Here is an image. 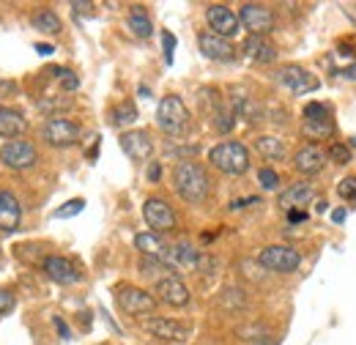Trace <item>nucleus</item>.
I'll return each mask as SVG.
<instances>
[{
    "instance_id": "44",
    "label": "nucleus",
    "mask_w": 356,
    "mask_h": 345,
    "mask_svg": "<svg viewBox=\"0 0 356 345\" xmlns=\"http://www.w3.org/2000/svg\"><path fill=\"white\" fill-rule=\"evenodd\" d=\"M346 209H337V211H332V219H334V222H346Z\"/></svg>"
},
{
    "instance_id": "33",
    "label": "nucleus",
    "mask_w": 356,
    "mask_h": 345,
    "mask_svg": "<svg viewBox=\"0 0 356 345\" xmlns=\"http://www.w3.org/2000/svg\"><path fill=\"white\" fill-rule=\"evenodd\" d=\"M326 118H332L326 104H321V102H310V104L305 107V121H326Z\"/></svg>"
},
{
    "instance_id": "19",
    "label": "nucleus",
    "mask_w": 356,
    "mask_h": 345,
    "mask_svg": "<svg viewBox=\"0 0 356 345\" xmlns=\"http://www.w3.org/2000/svg\"><path fill=\"white\" fill-rule=\"evenodd\" d=\"M22 209L17 203V198L11 192H0V230L3 233H14L19 227Z\"/></svg>"
},
{
    "instance_id": "11",
    "label": "nucleus",
    "mask_w": 356,
    "mask_h": 345,
    "mask_svg": "<svg viewBox=\"0 0 356 345\" xmlns=\"http://www.w3.org/2000/svg\"><path fill=\"white\" fill-rule=\"evenodd\" d=\"M206 19H209V25H211V33L220 36V39H233V36L238 33V28H241L238 14H233L222 3L209 6V8H206Z\"/></svg>"
},
{
    "instance_id": "34",
    "label": "nucleus",
    "mask_w": 356,
    "mask_h": 345,
    "mask_svg": "<svg viewBox=\"0 0 356 345\" xmlns=\"http://www.w3.org/2000/svg\"><path fill=\"white\" fill-rule=\"evenodd\" d=\"M329 159H334L337 165H346V162H351V148L346 143H334L329 148Z\"/></svg>"
},
{
    "instance_id": "5",
    "label": "nucleus",
    "mask_w": 356,
    "mask_h": 345,
    "mask_svg": "<svg viewBox=\"0 0 356 345\" xmlns=\"http://www.w3.org/2000/svg\"><path fill=\"white\" fill-rule=\"evenodd\" d=\"M42 140L49 143L52 148H69V145H74L80 140V127L74 121H69V118L52 115L42 127Z\"/></svg>"
},
{
    "instance_id": "36",
    "label": "nucleus",
    "mask_w": 356,
    "mask_h": 345,
    "mask_svg": "<svg viewBox=\"0 0 356 345\" xmlns=\"http://www.w3.org/2000/svg\"><path fill=\"white\" fill-rule=\"evenodd\" d=\"M337 195H340L343 200H356V175H351V178H343V181H340Z\"/></svg>"
},
{
    "instance_id": "16",
    "label": "nucleus",
    "mask_w": 356,
    "mask_h": 345,
    "mask_svg": "<svg viewBox=\"0 0 356 345\" xmlns=\"http://www.w3.org/2000/svg\"><path fill=\"white\" fill-rule=\"evenodd\" d=\"M156 294L159 299L170 307H186L189 304V288L178 280L176 274H168L162 280H156Z\"/></svg>"
},
{
    "instance_id": "13",
    "label": "nucleus",
    "mask_w": 356,
    "mask_h": 345,
    "mask_svg": "<svg viewBox=\"0 0 356 345\" xmlns=\"http://www.w3.org/2000/svg\"><path fill=\"white\" fill-rule=\"evenodd\" d=\"M121 148H124V154H127L129 159H134V162H145V159L154 154L151 134L143 129L124 131V134H121Z\"/></svg>"
},
{
    "instance_id": "21",
    "label": "nucleus",
    "mask_w": 356,
    "mask_h": 345,
    "mask_svg": "<svg viewBox=\"0 0 356 345\" xmlns=\"http://www.w3.org/2000/svg\"><path fill=\"white\" fill-rule=\"evenodd\" d=\"M134 247L145 255V258H156L165 263V255H168V244L159 239V233H137L134 236Z\"/></svg>"
},
{
    "instance_id": "7",
    "label": "nucleus",
    "mask_w": 356,
    "mask_h": 345,
    "mask_svg": "<svg viewBox=\"0 0 356 345\" xmlns=\"http://www.w3.org/2000/svg\"><path fill=\"white\" fill-rule=\"evenodd\" d=\"M238 22L250 31V36H266L274 31V14L264 3H244L238 11Z\"/></svg>"
},
{
    "instance_id": "2",
    "label": "nucleus",
    "mask_w": 356,
    "mask_h": 345,
    "mask_svg": "<svg viewBox=\"0 0 356 345\" xmlns=\"http://www.w3.org/2000/svg\"><path fill=\"white\" fill-rule=\"evenodd\" d=\"M209 162L217 168V170L227 172V175H244L250 170V154L241 143L236 140H227V143H220L209 151Z\"/></svg>"
},
{
    "instance_id": "15",
    "label": "nucleus",
    "mask_w": 356,
    "mask_h": 345,
    "mask_svg": "<svg viewBox=\"0 0 356 345\" xmlns=\"http://www.w3.org/2000/svg\"><path fill=\"white\" fill-rule=\"evenodd\" d=\"M42 268H44L47 277H49L52 282H58V285H72V282L80 280L77 266H74L69 258H60V255H49V258H44Z\"/></svg>"
},
{
    "instance_id": "18",
    "label": "nucleus",
    "mask_w": 356,
    "mask_h": 345,
    "mask_svg": "<svg viewBox=\"0 0 356 345\" xmlns=\"http://www.w3.org/2000/svg\"><path fill=\"white\" fill-rule=\"evenodd\" d=\"M323 162H326V154L318 148V145H302L293 157V168L302 172V175H315V172L323 170Z\"/></svg>"
},
{
    "instance_id": "41",
    "label": "nucleus",
    "mask_w": 356,
    "mask_h": 345,
    "mask_svg": "<svg viewBox=\"0 0 356 345\" xmlns=\"http://www.w3.org/2000/svg\"><path fill=\"white\" fill-rule=\"evenodd\" d=\"M288 222H293V225L296 222H307V211H299V209L296 211H288Z\"/></svg>"
},
{
    "instance_id": "35",
    "label": "nucleus",
    "mask_w": 356,
    "mask_h": 345,
    "mask_svg": "<svg viewBox=\"0 0 356 345\" xmlns=\"http://www.w3.org/2000/svg\"><path fill=\"white\" fill-rule=\"evenodd\" d=\"M233 124H236V115H233V110H217V118H214V127L217 131H230L233 129Z\"/></svg>"
},
{
    "instance_id": "27",
    "label": "nucleus",
    "mask_w": 356,
    "mask_h": 345,
    "mask_svg": "<svg viewBox=\"0 0 356 345\" xmlns=\"http://www.w3.org/2000/svg\"><path fill=\"white\" fill-rule=\"evenodd\" d=\"M233 115L244 118V121H258V107L247 99V96H233Z\"/></svg>"
},
{
    "instance_id": "8",
    "label": "nucleus",
    "mask_w": 356,
    "mask_h": 345,
    "mask_svg": "<svg viewBox=\"0 0 356 345\" xmlns=\"http://www.w3.org/2000/svg\"><path fill=\"white\" fill-rule=\"evenodd\" d=\"M143 216H145V225L151 227V233H170V230H176V211L162 198H148L145 206H143Z\"/></svg>"
},
{
    "instance_id": "23",
    "label": "nucleus",
    "mask_w": 356,
    "mask_h": 345,
    "mask_svg": "<svg viewBox=\"0 0 356 345\" xmlns=\"http://www.w3.org/2000/svg\"><path fill=\"white\" fill-rule=\"evenodd\" d=\"M25 129H28V124H25L22 113L0 104V137H8L11 140V137H19Z\"/></svg>"
},
{
    "instance_id": "24",
    "label": "nucleus",
    "mask_w": 356,
    "mask_h": 345,
    "mask_svg": "<svg viewBox=\"0 0 356 345\" xmlns=\"http://www.w3.org/2000/svg\"><path fill=\"white\" fill-rule=\"evenodd\" d=\"M127 25H129V31H132L137 39H148V36L154 33V25H151L148 14L143 11V6H132V11H129V19H127Z\"/></svg>"
},
{
    "instance_id": "9",
    "label": "nucleus",
    "mask_w": 356,
    "mask_h": 345,
    "mask_svg": "<svg viewBox=\"0 0 356 345\" xmlns=\"http://www.w3.org/2000/svg\"><path fill=\"white\" fill-rule=\"evenodd\" d=\"M115 302H118V307L127 315H145V312H154L156 310V299L148 291L134 288V285H121L115 291Z\"/></svg>"
},
{
    "instance_id": "39",
    "label": "nucleus",
    "mask_w": 356,
    "mask_h": 345,
    "mask_svg": "<svg viewBox=\"0 0 356 345\" xmlns=\"http://www.w3.org/2000/svg\"><path fill=\"white\" fill-rule=\"evenodd\" d=\"M11 310H14V294H8V291L0 288V318L6 312H11Z\"/></svg>"
},
{
    "instance_id": "20",
    "label": "nucleus",
    "mask_w": 356,
    "mask_h": 345,
    "mask_svg": "<svg viewBox=\"0 0 356 345\" xmlns=\"http://www.w3.org/2000/svg\"><path fill=\"white\" fill-rule=\"evenodd\" d=\"M197 260H200V252L195 247H189V244H176L165 255L168 268H197Z\"/></svg>"
},
{
    "instance_id": "40",
    "label": "nucleus",
    "mask_w": 356,
    "mask_h": 345,
    "mask_svg": "<svg viewBox=\"0 0 356 345\" xmlns=\"http://www.w3.org/2000/svg\"><path fill=\"white\" fill-rule=\"evenodd\" d=\"M55 329H58V335H60L63 340H69V337H72V332H69V326H66V323H63L60 318H55Z\"/></svg>"
},
{
    "instance_id": "31",
    "label": "nucleus",
    "mask_w": 356,
    "mask_h": 345,
    "mask_svg": "<svg viewBox=\"0 0 356 345\" xmlns=\"http://www.w3.org/2000/svg\"><path fill=\"white\" fill-rule=\"evenodd\" d=\"M72 104L74 102L69 96H63V99H55V96L52 99H39V110L42 113H63V110H72Z\"/></svg>"
},
{
    "instance_id": "6",
    "label": "nucleus",
    "mask_w": 356,
    "mask_h": 345,
    "mask_svg": "<svg viewBox=\"0 0 356 345\" xmlns=\"http://www.w3.org/2000/svg\"><path fill=\"white\" fill-rule=\"evenodd\" d=\"M258 263L268 268V271H280V274H291L299 268L302 255L293 250V247H285V244H271L266 250H261Z\"/></svg>"
},
{
    "instance_id": "22",
    "label": "nucleus",
    "mask_w": 356,
    "mask_h": 345,
    "mask_svg": "<svg viewBox=\"0 0 356 345\" xmlns=\"http://www.w3.org/2000/svg\"><path fill=\"white\" fill-rule=\"evenodd\" d=\"M244 52H247V58H252V61H258V63H271V61H277V49H274V44L268 42L266 36H250V39L244 42Z\"/></svg>"
},
{
    "instance_id": "38",
    "label": "nucleus",
    "mask_w": 356,
    "mask_h": 345,
    "mask_svg": "<svg viewBox=\"0 0 356 345\" xmlns=\"http://www.w3.org/2000/svg\"><path fill=\"white\" fill-rule=\"evenodd\" d=\"M162 44H165V61H168V63H173V52H176V36H173L170 31H165V33H162Z\"/></svg>"
},
{
    "instance_id": "46",
    "label": "nucleus",
    "mask_w": 356,
    "mask_h": 345,
    "mask_svg": "<svg viewBox=\"0 0 356 345\" xmlns=\"http://www.w3.org/2000/svg\"><path fill=\"white\" fill-rule=\"evenodd\" d=\"M252 345H277V340H274V337H258Z\"/></svg>"
},
{
    "instance_id": "12",
    "label": "nucleus",
    "mask_w": 356,
    "mask_h": 345,
    "mask_svg": "<svg viewBox=\"0 0 356 345\" xmlns=\"http://www.w3.org/2000/svg\"><path fill=\"white\" fill-rule=\"evenodd\" d=\"M277 80L282 83L285 88H291L293 93H312V90H318V77L310 74L307 69H302V66H282L280 72H277Z\"/></svg>"
},
{
    "instance_id": "10",
    "label": "nucleus",
    "mask_w": 356,
    "mask_h": 345,
    "mask_svg": "<svg viewBox=\"0 0 356 345\" xmlns=\"http://www.w3.org/2000/svg\"><path fill=\"white\" fill-rule=\"evenodd\" d=\"M143 329L165 343H186L192 335V329L186 323L170 321V318H148V321H143Z\"/></svg>"
},
{
    "instance_id": "4",
    "label": "nucleus",
    "mask_w": 356,
    "mask_h": 345,
    "mask_svg": "<svg viewBox=\"0 0 356 345\" xmlns=\"http://www.w3.org/2000/svg\"><path fill=\"white\" fill-rule=\"evenodd\" d=\"M36 159H39L36 145L28 140H6L0 148V162L11 170H28L36 165Z\"/></svg>"
},
{
    "instance_id": "37",
    "label": "nucleus",
    "mask_w": 356,
    "mask_h": 345,
    "mask_svg": "<svg viewBox=\"0 0 356 345\" xmlns=\"http://www.w3.org/2000/svg\"><path fill=\"white\" fill-rule=\"evenodd\" d=\"M258 181H261V186H264V189H277L280 175L271 170V168H261V170H258Z\"/></svg>"
},
{
    "instance_id": "49",
    "label": "nucleus",
    "mask_w": 356,
    "mask_h": 345,
    "mask_svg": "<svg viewBox=\"0 0 356 345\" xmlns=\"http://www.w3.org/2000/svg\"><path fill=\"white\" fill-rule=\"evenodd\" d=\"M351 148H356V137H351Z\"/></svg>"
},
{
    "instance_id": "28",
    "label": "nucleus",
    "mask_w": 356,
    "mask_h": 345,
    "mask_svg": "<svg viewBox=\"0 0 356 345\" xmlns=\"http://www.w3.org/2000/svg\"><path fill=\"white\" fill-rule=\"evenodd\" d=\"M305 134H307V137H315V140L332 137V134H334V121H332V118H326V121H305Z\"/></svg>"
},
{
    "instance_id": "43",
    "label": "nucleus",
    "mask_w": 356,
    "mask_h": 345,
    "mask_svg": "<svg viewBox=\"0 0 356 345\" xmlns=\"http://www.w3.org/2000/svg\"><path fill=\"white\" fill-rule=\"evenodd\" d=\"M337 74H340V77H348V80H356V66L354 69H340Z\"/></svg>"
},
{
    "instance_id": "26",
    "label": "nucleus",
    "mask_w": 356,
    "mask_h": 345,
    "mask_svg": "<svg viewBox=\"0 0 356 345\" xmlns=\"http://www.w3.org/2000/svg\"><path fill=\"white\" fill-rule=\"evenodd\" d=\"M31 22H33V28L42 31V33H60V19H58V14L49 11V8L36 11V14L31 17Z\"/></svg>"
},
{
    "instance_id": "29",
    "label": "nucleus",
    "mask_w": 356,
    "mask_h": 345,
    "mask_svg": "<svg viewBox=\"0 0 356 345\" xmlns=\"http://www.w3.org/2000/svg\"><path fill=\"white\" fill-rule=\"evenodd\" d=\"M134 121H137V107L132 102H124V104H118L113 110V124L115 127H127V124H134Z\"/></svg>"
},
{
    "instance_id": "32",
    "label": "nucleus",
    "mask_w": 356,
    "mask_h": 345,
    "mask_svg": "<svg viewBox=\"0 0 356 345\" xmlns=\"http://www.w3.org/2000/svg\"><path fill=\"white\" fill-rule=\"evenodd\" d=\"M83 209H86V200H83V198H74V200L63 203V206L55 211V219H69V216H77Z\"/></svg>"
},
{
    "instance_id": "47",
    "label": "nucleus",
    "mask_w": 356,
    "mask_h": 345,
    "mask_svg": "<svg viewBox=\"0 0 356 345\" xmlns=\"http://www.w3.org/2000/svg\"><path fill=\"white\" fill-rule=\"evenodd\" d=\"M72 8H77V11H88V8H93V3H72Z\"/></svg>"
},
{
    "instance_id": "45",
    "label": "nucleus",
    "mask_w": 356,
    "mask_h": 345,
    "mask_svg": "<svg viewBox=\"0 0 356 345\" xmlns=\"http://www.w3.org/2000/svg\"><path fill=\"white\" fill-rule=\"evenodd\" d=\"M36 49H39V55H52V52H55L49 44H36Z\"/></svg>"
},
{
    "instance_id": "14",
    "label": "nucleus",
    "mask_w": 356,
    "mask_h": 345,
    "mask_svg": "<svg viewBox=\"0 0 356 345\" xmlns=\"http://www.w3.org/2000/svg\"><path fill=\"white\" fill-rule=\"evenodd\" d=\"M197 47H200V52L209 58V61H233L236 58V47L227 42V39H220V36H214L211 31H203L200 36H197Z\"/></svg>"
},
{
    "instance_id": "30",
    "label": "nucleus",
    "mask_w": 356,
    "mask_h": 345,
    "mask_svg": "<svg viewBox=\"0 0 356 345\" xmlns=\"http://www.w3.org/2000/svg\"><path fill=\"white\" fill-rule=\"evenodd\" d=\"M49 74H55V77H58V83H60V88H63L66 93H72V90H77V88H80V80H77V74H74L72 69H60V66H58V69H52Z\"/></svg>"
},
{
    "instance_id": "42",
    "label": "nucleus",
    "mask_w": 356,
    "mask_h": 345,
    "mask_svg": "<svg viewBox=\"0 0 356 345\" xmlns=\"http://www.w3.org/2000/svg\"><path fill=\"white\" fill-rule=\"evenodd\" d=\"M159 175H162V168H159V162H154V165L148 168V178H151V181H159Z\"/></svg>"
},
{
    "instance_id": "17",
    "label": "nucleus",
    "mask_w": 356,
    "mask_h": 345,
    "mask_svg": "<svg viewBox=\"0 0 356 345\" xmlns=\"http://www.w3.org/2000/svg\"><path fill=\"white\" fill-rule=\"evenodd\" d=\"M312 198H315V189H312V184L307 181H299V184H293V186H288L282 195H280V206L285 209V211H305V206L310 203Z\"/></svg>"
},
{
    "instance_id": "3",
    "label": "nucleus",
    "mask_w": 356,
    "mask_h": 345,
    "mask_svg": "<svg viewBox=\"0 0 356 345\" xmlns=\"http://www.w3.org/2000/svg\"><path fill=\"white\" fill-rule=\"evenodd\" d=\"M156 124L170 137H181L189 131V110L178 96H165L156 107Z\"/></svg>"
},
{
    "instance_id": "25",
    "label": "nucleus",
    "mask_w": 356,
    "mask_h": 345,
    "mask_svg": "<svg viewBox=\"0 0 356 345\" xmlns=\"http://www.w3.org/2000/svg\"><path fill=\"white\" fill-rule=\"evenodd\" d=\"M255 148H258V154H261L264 159H271V162H277V159L285 157V145H282V140H280V137H271V134L258 137V140H255Z\"/></svg>"
},
{
    "instance_id": "48",
    "label": "nucleus",
    "mask_w": 356,
    "mask_h": 345,
    "mask_svg": "<svg viewBox=\"0 0 356 345\" xmlns=\"http://www.w3.org/2000/svg\"><path fill=\"white\" fill-rule=\"evenodd\" d=\"M326 209H329V203H326V200H318V211H321V214H323V211H326Z\"/></svg>"
},
{
    "instance_id": "1",
    "label": "nucleus",
    "mask_w": 356,
    "mask_h": 345,
    "mask_svg": "<svg viewBox=\"0 0 356 345\" xmlns=\"http://www.w3.org/2000/svg\"><path fill=\"white\" fill-rule=\"evenodd\" d=\"M173 184L181 200L186 203H203L209 198V175L197 162H181L173 170Z\"/></svg>"
}]
</instances>
